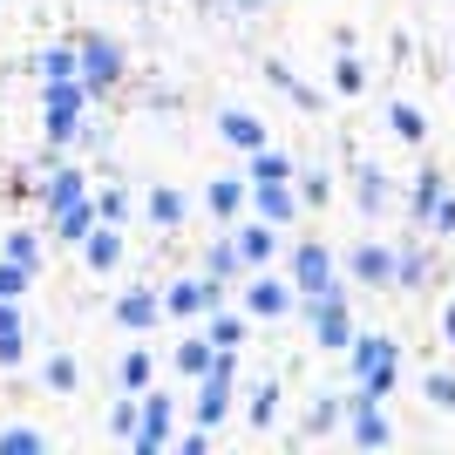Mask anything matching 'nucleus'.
<instances>
[{
  "instance_id": "nucleus-1",
  "label": "nucleus",
  "mask_w": 455,
  "mask_h": 455,
  "mask_svg": "<svg viewBox=\"0 0 455 455\" xmlns=\"http://www.w3.org/2000/svg\"><path fill=\"white\" fill-rule=\"evenodd\" d=\"M347 361H354V374H361V387H354V395H367V401H387V395H395L401 354H395V340H387V333H354V340H347Z\"/></svg>"
},
{
  "instance_id": "nucleus-2",
  "label": "nucleus",
  "mask_w": 455,
  "mask_h": 455,
  "mask_svg": "<svg viewBox=\"0 0 455 455\" xmlns=\"http://www.w3.org/2000/svg\"><path fill=\"white\" fill-rule=\"evenodd\" d=\"M171 435H177V401L164 395V387H143V395H136V428H130V449L136 455H164L171 449Z\"/></svg>"
},
{
  "instance_id": "nucleus-3",
  "label": "nucleus",
  "mask_w": 455,
  "mask_h": 455,
  "mask_svg": "<svg viewBox=\"0 0 455 455\" xmlns=\"http://www.w3.org/2000/svg\"><path fill=\"white\" fill-rule=\"evenodd\" d=\"M82 116H89V89L82 82H41V136L48 143H76Z\"/></svg>"
},
{
  "instance_id": "nucleus-4",
  "label": "nucleus",
  "mask_w": 455,
  "mask_h": 455,
  "mask_svg": "<svg viewBox=\"0 0 455 455\" xmlns=\"http://www.w3.org/2000/svg\"><path fill=\"white\" fill-rule=\"evenodd\" d=\"M76 61H82V89H89V102H95V95H109L116 82H123V68H130L116 35H82L76 41Z\"/></svg>"
},
{
  "instance_id": "nucleus-5",
  "label": "nucleus",
  "mask_w": 455,
  "mask_h": 455,
  "mask_svg": "<svg viewBox=\"0 0 455 455\" xmlns=\"http://www.w3.org/2000/svg\"><path fill=\"white\" fill-rule=\"evenodd\" d=\"M292 292H299V299H354L347 279H333V251L313 245V238L292 251Z\"/></svg>"
},
{
  "instance_id": "nucleus-6",
  "label": "nucleus",
  "mask_w": 455,
  "mask_h": 455,
  "mask_svg": "<svg viewBox=\"0 0 455 455\" xmlns=\"http://www.w3.org/2000/svg\"><path fill=\"white\" fill-rule=\"evenodd\" d=\"M292 306H299L292 279H272L266 266L245 272V320H279V313H292Z\"/></svg>"
},
{
  "instance_id": "nucleus-7",
  "label": "nucleus",
  "mask_w": 455,
  "mask_h": 455,
  "mask_svg": "<svg viewBox=\"0 0 455 455\" xmlns=\"http://www.w3.org/2000/svg\"><path fill=\"white\" fill-rule=\"evenodd\" d=\"M211 306H225V285L204 279V272H197V279H177L171 292H164V313H171V320H204Z\"/></svg>"
},
{
  "instance_id": "nucleus-8",
  "label": "nucleus",
  "mask_w": 455,
  "mask_h": 455,
  "mask_svg": "<svg viewBox=\"0 0 455 455\" xmlns=\"http://www.w3.org/2000/svg\"><path fill=\"white\" fill-rule=\"evenodd\" d=\"M306 320H313V347L320 354H347V340H354L347 299H306Z\"/></svg>"
},
{
  "instance_id": "nucleus-9",
  "label": "nucleus",
  "mask_w": 455,
  "mask_h": 455,
  "mask_svg": "<svg viewBox=\"0 0 455 455\" xmlns=\"http://www.w3.org/2000/svg\"><path fill=\"white\" fill-rule=\"evenodd\" d=\"M156 320H164V292H150V285L116 292V326H123V333H150Z\"/></svg>"
},
{
  "instance_id": "nucleus-10",
  "label": "nucleus",
  "mask_w": 455,
  "mask_h": 455,
  "mask_svg": "<svg viewBox=\"0 0 455 455\" xmlns=\"http://www.w3.org/2000/svg\"><path fill=\"white\" fill-rule=\"evenodd\" d=\"M82 266H89V272H116V266H123V225H102V218H95V225L89 231H82Z\"/></svg>"
},
{
  "instance_id": "nucleus-11",
  "label": "nucleus",
  "mask_w": 455,
  "mask_h": 455,
  "mask_svg": "<svg viewBox=\"0 0 455 455\" xmlns=\"http://www.w3.org/2000/svg\"><path fill=\"white\" fill-rule=\"evenodd\" d=\"M231 245H238L245 272H259V266H272V259H279V225L251 218V225H238V231H231Z\"/></svg>"
},
{
  "instance_id": "nucleus-12",
  "label": "nucleus",
  "mask_w": 455,
  "mask_h": 455,
  "mask_svg": "<svg viewBox=\"0 0 455 455\" xmlns=\"http://www.w3.org/2000/svg\"><path fill=\"white\" fill-rule=\"evenodd\" d=\"M190 415L197 428H218L231 415V374H197V395H190Z\"/></svg>"
},
{
  "instance_id": "nucleus-13",
  "label": "nucleus",
  "mask_w": 455,
  "mask_h": 455,
  "mask_svg": "<svg viewBox=\"0 0 455 455\" xmlns=\"http://www.w3.org/2000/svg\"><path fill=\"white\" fill-rule=\"evenodd\" d=\"M245 204L259 211L266 225H279V231L299 218V197H292V184H245Z\"/></svg>"
},
{
  "instance_id": "nucleus-14",
  "label": "nucleus",
  "mask_w": 455,
  "mask_h": 455,
  "mask_svg": "<svg viewBox=\"0 0 455 455\" xmlns=\"http://www.w3.org/2000/svg\"><path fill=\"white\" fill-rule=\"evenodd\" d=\"M76 197H89V177H82L76 164H61V171L41 177V211H48V218H55V211H68Z\"/></svg>"
},
{
  "instance_id": "nucleus-15",
  "label": "nucleus",
  "mask_w": 455,
  "mask_h": 455,
  "mask_svg": "<svg viewBox=\"0 0 455 455\" xmlns=\"http://www.w3.org/2000/svg\"><path fill=\"white\" fill-rule=\"evenodd\" d=\"M347 421H354V442H361V449H380V442L395 435L387 415H380V401H367V395H347Z\"/></svg>"
},
{
  "instance_id": "nucleus-16",
  "label": "nucleus",
  "mask_w": 455,
  "mask_h": 455,
  "mask_svg": "<svg viewBox=\"0 0 455 455\" xmlns=\"http://www.w3.org/2000/svg\"><path fill=\"white\" fill-rule=\"evenodd\" d=\"M347 272H354L361 285H374V292H380V285H395V251H387V245H361L354 259H347Z\"/></svg>"
},
{
  "instance_id": "nucleus-17",
  "label": "nucleus",
  "mask_w": 455,
  "mask_h": 455,
  "mask_svg": "<svg viewBox=\"0 0 455 455\" xmlns=\"http://www.w3.org/2000/svg\"><path fill=\"white\" fill-rule=\"evenodd\" d=\"M218 136H225V143H231V150H259V143H266V123H259V116H251V109H225V116H218Z\"/></svg>"
},
{
  "instance_id": "nucleus-18",
  "label": "nucleus",
  "mask_w": 455,
  "mask_h": 455,
  "mask_svg": "<svg viewBox=\"0 0 455 455\" xmlns=\"http://www.w3.org/2000/svg\"><path fill=\"white\" fill-rule=\"evenodd\" d=\"M35 76L41 82H82V61H76V41H48L35 55Z\"/></svg>"
},
{
  "instance_id": "nucleus-19",
  "label": "nucleus",
  "mask_w": 455,
  "mask_h": 455,
  "mask_svg": "<svg viewBox=\"0 0 455 455\" xmlns=\"http://www.w3.org/2000/svg\"><path fill=\"white\" fill-rule=\"evenodd\" d=\"M245 184H292V156L272 150V143H259V150L245 156Z\"/></svg>"
},
{
  "instance_id": "nucleus-20",
  "label": "nucleus",
  "mask_w": 455,
  "mask_h": 455,
  "mask_svg": "<svg viewBox=\"0 0 455 455\" xmlns=\"http://www.w3.org/2000/svg\"><path fill=\"white\" fill-rule=\"evenodd\" d=\"M354 204H361L367 218H380V211L395 204V184H387V171H374V164H367V171L354 177Z\"/></svg>"
},
{
  "instance_id": "nucleus-21",
  "label": "nucleus",
  "mask_w": 455,
  "mask_h": 455,
  "mask_svg": "<svg viewBox=\"0 0 455 455\" xmlns=\"http://www.w3.org/2000/svg\"><path fill=\"white\" fill-rule=\"evenodd\" d=\"M20 354H28V320L14 299H0V367H14Z\"/></svg>"
},
{
  "instance_id": "nucleus-22",
  "label": "nucleus",
  "mask_w": 455,
  "mask_h": 455,
  "mask_svg": "<svg viewBox=\"0 0 455 455\" xmlns=\"http://www.w3.org/2000/svg\"><path fill=\"white\" fill-rule=\"evenodd\" d=\"M204 211L211 218H238V211H245V177H211Z\"/></svg>"
},
{
  "instance_id": "nucleus-23",
  "label": "nucleus",
  "mask_w": 455,
  "mask_h": 455,
  "mask_svg": "<svg viewBox=\"0 0 455 455\" xmlns=\"http://www.w3.org/2000/svg\"><path fill=\"white\" fill-rule=\"evenodd\" d=\"M116 380H123V395H143L156 380V361H150V347H130L123 361H116Z\"/></svg>"
},
{
  "instance_id": "nucleus-24",
  "label": "nucleus",
  "mask_w": 455,
  "mask_h": 455,
  "mask_svg": "<svg viewBox=\"0 0 455 455\" xmlns=\"http://www.w3.org/2000/svg\"><path fill=\"white\" fill-rule=\"evenodd\" d=\"M238 272H245V259H238V245H231V238H211V245H204V279L231 285V279H238Z\"/></svg>"
},
{
  "instance_id": "nucleus-25",
  "label": "nucleus",
  "mask_w": 455,
  "mask_h": 455,
  "mask_svg": "<svg viewBox=\"0 0 455 455\" xmlns=\"http://www.w3.org/2000/svg\"><path fill=\"white\" fill-rule=\"evenodd\" d=\"M340 415H347V401H340V395H320L313 408H306L299 435H306V442H313V435H333V428H340Z\"/></svg>"
},
{
  "instance_id": "nucleus-26",
  "label": "nucleus",
  "mask_w": 455,
  "mask_h": 455,
  "mask_svg": "<svg viewBox=\"0 0 455 455\" xmlns=\"http://www.w3.org/2000/svg\"><path fill=\"white\" fill-rule=\"evenodd\" d=\"M245 421L259 428V435H266L272 421H279V380H259V387L245 395Z\"/></svg>"
},
{
  "instance_id": "nucleus-27",
  "label": "nucleus",
  "mask_w": 455,
  "mask_h": 455,
  "mask_svg": "<svg viewBox=\"0 0 455 455\" xmlns=\"http://www.w3.org/2000/svg\"><path fill=\"white\" fill-rule=\"evenodd\" d=\"M442 184H449V177L435 171V164H421V177L415 184H408V211H415L421 225H428V211H435V197H442Z\"/></svg>"
},
{
  "instance_id": "nucleus-28",
  "label": "nucleus",
  "mask_w": 455,
  "mask_h": 455,
  "mask_svg": "<svg viewBox=\"0 0 455 455\" xmlns=\"http://www.w3.org/2000/svg\"><path fill=\"white\" fill-rule=\"evenodd\" d=\"M48 225H55V238H68V245H82V231L95 225V197H76V204H68V211H55Z\"/></svg>"
},
{
  "instance_id": "nucleus-29",
  "label": "nucleus",
  "mask_w": 455,
  "mask_h": 455,
  "mask_svg": "<svg viewBox=\"0 0 455 455\" xmlns=\"http://www.w3.org/2000/svg\"><path fill=\"white\" fill-rule=\"evenodd\" d=\"M211 354H218V347H211L204 333H190V340H177L171 367H177V374H184V380H197V374H204V367H211Z\"/></svg>"
},
{
  "instance_id": "nucleus-30",
  "label": "nucleus",
  "mask_w": 455,
  "mask_h": 455,
  "mask_svg": "<svg viewBox=\"0 0 455 455\" xmlns=\"http://www.w3.org/2000/svg\"><path fill=\"white\" fill-rule=\"evenodd\" d=\"M204 340H211V347H238V340H245V313L211 306V313H204Z\"/></svg>"
},
{
  "instance_id": "nucleus-31",
  "label": "nucleus",
  "mask_w": 455,
  "mask_h": 455,
  "mask_svg": "<svg viewBox=\"0 0 455 455\" xmlns=\"http://www.w3.org/2000/svg\"><path fill=\"white\" fill-rule=\"evenodd\" d=\"M150 218H156V225H164V231H177V225H184V218H190V204H184V190H171V184H156V190H150Z\"/></svg>"
},
{
  "instance_id": "nucleus-32",
  "label": "nucleus",
  "mask_w": 455,
  "mask_h": 455,
  "mask_svg": "<svg viewBox=\"0 0 455 455\" xmlns=\"http://www.w3.org/2000/svg\"><path fill=\"white\" fill-rule=\"evenodd\" d=\"M41 380H48L55 395H76V387H82V367H76V354H48V361H41Z\"/></svg>"
},
{
  "instance_id": "nucleus-33",
  "label": "nucleus",
  "mask_w": 455,
  "mask_h": 455,
  "mask_svg": "<svg viewBox=\"0 0 455 455\" xmlns=\"http://www.w3.org/2000/svg\"><path fill=\"white\" fill-rule=\"evenodd\" d=\"M292 197H299V204H313V211H320L326 197H333V177H326V171H292Z\"/></svg>"
},
{
  "instance_id": "nucleus-34",
  "label": "nucleus",
  "mask_w": 455,
  "mask_h": 455,
  "mask_svg": "<svg viewBox=\"0 0 455 455\" xmlns=\"http://www.w3.org/2000/svg\"><path fill=\"white\" fill-rule=\"evenodd\" d=\"M55 442L41 435V428H0V455H48Z\"/></svg>"
},
{
  "instance_id": "nucleus-35",
  "label": "nucleus",
  "mask_w": 455,
  "mask_h": 455,
  "mask_svg": "<svg viewBox=\"0 0 455 455\" xmlns=\"http://www.w3.org/2000/svg\"><path fill=\"white\" fill-rule=\"evenodd\" d=\"M387 123H395L401 143H421V136H428V116H421L415 102H395V109H387Z\"/></svg>"
},
{
  "instance_id": "nucleus-36",
  "label": "nucleus",
  "mask_w": 455,
  "mask_h": 455,
  "mask_svg": "<svg viewBox=\"0 0 455 455\" xmlns=\"http://www.w3.org/2000/svg\"><path fill=\"white\" fill-rule=\"evenodd\" d=\"M333 89H340V95H361V89H367V61L354 55V48H340V68H333Z\"/></svg>"
},
{
  "instance_id": "nucleus-37",
  "label": "nucleus",
  "mask_w": 455,
  "mask_h": 455,
  "mask_svg": "<svg viewBox=\"0 0 455 455\" xmlns=\"http://www.w3.org/2000/svg\"><path fill=\"white\" fill-rule=\"evenodd\" d=\"M421 279H428V251H395V292H408Z\"/></svg>"
},
{
  "instance_id": "nucleus-38",
  "label": "nucleus",
  "mask_w": 455,
  "mask_h": 455,
  "mask_svg": "<svg viewBox=\"0 0 455 455\" xmlns=\"http://www.w3.org/2000/svg\"><path fill=\"white\" fill-rule=\"evenodd\" d=\"M28 285H35V272H28V266H14V259H0V299H28Z\"/></svg>"
},
{
  "instance_id": "nucleus-39",
  "label": "nucleus",
  "mask_w": 455,
  "mask_h": 455,
  "mask_svg": "<svg viewBox=\"0 0 455 455\" xmlns=\"http://www.w3.org/2000/svg\"><path fill=\"white\" fill-rule=\"evenodd\" d=\"M7 259L28 266V272H41V238H35V231H7Z\"/></svg>"
},
{
  "instance_id": "nucleus-40",
  "label": "nucleus",
  "mask_w": 455,
  "mask_h": 455,
  "mask_svg": "<svg viewBox=\"0 0 455 455\" xmlns=\"http://www.w3.org/2000/svg\"><path fill=\"white\" fill-rule=\"evenodd\" d=\"M95 218H102V225H123V218H130V190H102V197H95Z\"/></svg>"
},
{
  "instance_id": "nucleus-41",
  "label": "nucleus",
  "mask_w": 455,
  "mask_h": 455,
  "mask_svg": "<svg viewBox=\"0 0 455 455\" xmlns=\"http://www.w3.org/2000/svg\"><path fill=\"white\" fill-rule=\"evenodd\" d=\"M130 428H136V395H123V401L109 408V435H123V442H130Z\"/></svg>"
},
{
  "instance_id": "nucleus-42",
  "label": "nucleus",
  "mask_w": 455,
  "mask_h": 455,
  "mask_svg": "<svg viewBox=\"0 0 455 455\" xmlns=\"http://www.w3.org/2000/svg\"><path fill=\"white\" fill-rule=\"evenodd\" d=\"M428 231H435V238H455V197H435V211H428Z\"/></svg>"
},
{
  "instance_id": "nucleus-43",
  "label": "nucleus",
  "mask_w": 455,
  "mask_h": 455,
  "mask_svg": "<svg viewBox=\"0 0 455 455\" xmlns=\"http://www.w3.org/2000/svg\"><path fill=\"white\" fill-rule=\"evenodd\" d=\"M421 395L442 401V408H455V380H449V374H421Z\"/></svg>"
},
{
  "instance_id": "nucleus-44",
  "label": "nucleus",
  "mask_w": 455,
  "mask_h": 455,
  "mask_svg": "<svg viewBox=\"0 0 455 455\" xmlns=\"http://www.w3.org/2000/svg\"><path fill=\"white\" fill-rule=\"evenodd\" d=\"M171 449H184V455H211V428H190V435H171Z\"/></svg>"
},
{
  "instance_id": "nucleus-45",
  "label": "nucleus",
  "mask_w": 455,
  "mask_h": 455,
  "mask_svg": "<svg viewBox=\"0 0 455 455\" xmlns=\"http://www.w3.org/2000/svg\"><path fill=\"white\" fill-rule=\"evenodd\" d=\"M442 333H449V347H455V306H449V313H442Z\"/></svg>"
}]
</instances>
